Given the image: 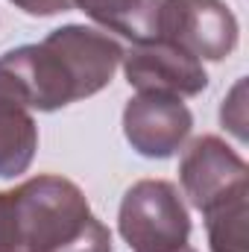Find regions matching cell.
Here are the masks:
<instances>
[{"instance_id": "52a82bcc", "label": "cell", "mask_w": 249, "mask_h": 252, "mask_svg": "<svg viewBox=\"0 0 249 252\" xmlns=\"http://www.w3.org/2000/svg\"><path fill=\"white\" fill-rule=\"evenodd\" d=\"M193 115L173 94H138L124 109V135L144 158H170L190 135Z\"/></svg>"}, {"instance_id": "5bb4252c", "label": "cell", "mask_w": 249, "mask_h": 252, "mask_svg": "<svg viewBox=\"0 0 249 252\" xmlns=\"http://www.w3.org/2000/svg\"><path fill=\"white\" fill-rule=\"evenodd\" d=\"M176 252H196V250H193V247L187 244V247H182V250H176Z\"/></svg>"}, {"instance_id": "3957f363", "label": "cell", "mask_w": 249, "mask_h": 252, "mask_svg": "<svg viewBox=\"0 0 249 252\" xmlns=\"http://www.w3.org/2000/svg\"><path fill=\"white\" fill-rule=\"evenodd\" d=\"M118 229L135 252H176L187 247L190 217L176 185L141 179L124 193Z\"/></svg>"}, {"instance_id": "9c48e42d", "label": "cell", "mask_w": 249, "mask_h": 252, "mask_svg": "<svg viewBox=\"0 0 249 252\" xmlns=\"http://www.w3.org/2000/svg\"><path fill=\"white\" fill-rule=\"evenodd\" d=\"M91 21L135 44L158 38L161 0H73Z\"/></svg>"}, {"instance_id": "277c9868", "label": "cell", "mask_w": 249, "mask_h": 252, "mask_svg": "<svg viewBox=\"0 0 249 252\" xmlns=\"http://www.w3.org/2000/svg\"><path fill=\"white\" fill-rule=\"evenodd\" d=\"M158 38L199 62H220L238 47V21L223 0H161Z\"/></svg>"}, {"instance_id": "7a4b0ae2", "label": "cell", "mask_w": 249, "mask_h": 252, "mask_svg": "<svg viewBox=\"0 0 249 252\" xmlns=\"http://www.w3.org/2000/svg\"><path fill=\"white\" fill-rule=\"evenodd\" d=\"M9 193V252H62L91 223V205L70 179L41 173Z\"/></svg>"}, {"instance_id": "4fadbf2b", "label": "cell", "mask_w": 249, "mask_h": 252, "mask_svg": "<svg viewBox=\"0 0 249 252\" xmlns=\"http://www.w3.org/2000/svg\"><path fill=\"white\" fill-rule=\"evenodd\" d=\"M0 252H9V193L0 190Z\"/></svg>"}, {"instance_id": "8fae6325", "label": "cell", "mask_w": 249, "mask_h": 252, "mask_svg": "<svg viewBox=\"0 0 249 252\" xmlns=\"http://www.w3.org/2000/svg\"><path fill=\"white\" fill-rule=\"evenodd\" d=\"M241 100H244V82L235 85L232 97L223 100V112H220L223 126H229L238 138H244V103H241Z\"/></svg>"}, {"instance_id": "8992f818", "label": "cell", "mask_w": 249, "mask_h": 252, "mask_svg": "<svg viewBox=\"0 0 249 252\" xmlns=\"http://www.w3.org/2000/svg\"><path fill=\"white\" fill-rule=\"evenodd\" d=\"M126 82L138 94H173V97H196L208 85V73L196 56L182 47L156 38L124 50Z\"/></svg>"}, {"instance_id": "7c38bea8", "label": "cell", "mask_w": 249, "mask_h": 252, "mask_svg": "<svg viewBox=\"0 0 249 252\" xmlns=\"http://www.w3.org/2000/svg\"><path fill=\"white\" fill-rule=\"evenodd\" d=\"M9 3H15L18 9H24L27 15H35V18H50V15L73 9V0H9Z\"/></svg>"}, {"instance_id": "30bf717a", "label": "cell", "mask_w": 249, "mask_h": 252, "mask_svg": "<svg viewBox=\"0 0 249 252\" xmlns=\"http://www.w3.org/2000/svg\"><path fill=\"white\" fill-rule=\"evenodd\" d=\"M247 196L249 190L202 211L211 252H247Z\"/></svg>"}, {"instance_id": "ba28073f", "label": "cell", "mask_w": 249, "mask_h": 252, "mask_svg": "<svg viewBox=\"0 0 249 252\" xmlns=\"http://www.w3.org/2000/svg\"><path fill=\"white\" fill-rule=\"evenodd\" d=\"M38 150V126L15 73L0 59V179L27 173Z\"/></svg>"}, {"instance_id": "5b68a950", "label": "cell", "mask_w": 249, "mask_h": 252, "mask_svg": "<svg viewBox=\"0 0 249 252\" xmlns=\"http://www.w3.org/2000/svg\"><path fill=\"white\" fill-rule=\"evenodd\" d=\"M182 190L193 208L208 211L238 193H247V161L217 135L196 138L179 164Z\"/></svg>"}, {"instance_id": "6da1fadb", "label": "cell", "mask_w": 249, "mask_h": 252, "mask_svg": "<svg viewBox=\"0 0 249 252\" xmlns=\"http://www.w3.org/2000/svg\"><path fill=\"white\" fill-rule=\"evenodd\" d=\"M0 59L18 76L30 109L56 112L103 91L124 59V47L109 32L67 24L41 44L15 47Z\"/></svg>"}]
</instances>
